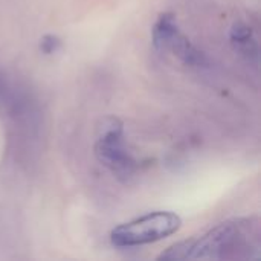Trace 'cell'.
I'll list each match as a JSON object with an SVG mask.
<instances>
[{"label":"cell","mask_w":261,"mask_h":261,"mask_svg":"<svg viewBox=\"0 0 261 261\" xmlns=\"http://www.w3.org/2000/svg\"><path fill=\"white\" fill-rule=\"evenodd\" d=\"M260 257V223L257 219H236L205 236L173 245L158 260H252Z\"/></svg>","instance_id":"1"},{"label":"cell","mask_w":261,"mask_h":261,"mask_svg":"<svg viewBox=\"0 0 261 261\" xmlns=\"http://www.w3.org/2000/svg\"><path fill=\"white\" fill-rule=\"evenodd\" d=\"M180 226L182 219L176 213L154 211L116 226L110 240L118 248H136L164 240L176 234Z\"/></svg>","instance_id":"2"},{"label":"cell","mask_w":261,"mask_h":261,"mask_svg":"<svg viewBox=\"0 0 261 261\" xmlns=\"http://www.w3.org/2000/svg\"><path fill=\"white\" fill-rule=\"evenodd\" d=\"M95 156L121 180H128L136 173L138 162L125 147L124 125L115 116H107L99 122L95 141Z\"/></svg>","instance_id":"3"},{"label":"cell","mask_w":261,"mask_h":261,"mask_svg":"<svg viewBox=\"0 0 261 261\" xmlns=\"http://www.w3.org/2000/svg\"><path fill=\"white\" fill-rule=\"evenodd\" d=\"M231 43L236 49L237 54H240L248 63L257 66L258 60H260V47H258V41L257 37L254 34V31L251 29V26H248L246 23H236L231 29L229 34Z\"/></svg>","instance_id":"4"},{"label":"cell","mask_w":261,"mask_h":261,"mask_svg":"<svg viewBox=\"0 0 261 261\" xmlns=\"http://www.w3.org/2000/svg\"><path fill=\"white\" fill-rule=\"evenodd\" d=\"M179 26L176 15L171 12H164L158 17V20L153 24L151 29V37H153V44L159 50H167L170 43L174 40V37L179 34Z\"/></svg>","instance_id":"5"},{"label":"cell","mask_w":261,"mask_h":261,"mask_svg":"<svg viewBox=\"0 0 261 261\" xmlns=\"http://www.w3.org/2000/svg\"><path fill=\"white\" fill-rule=\"evenodd\" d=\"M171 50L176 57H179L187 66H194V67H203L208 64V58L206 55L199 50L182 32H179L174 40L170 43L168 49Z\"/></svg>","instance_id":"6"},{"label":"cell","mask_w":261,"mask_h":261,"mask_svg":"<svg viewBox=\"0 0 261 261\" xmlns=\"http://www.w3.org/2000/svg\"><path fill=\"white\" fill-rule=\"evenodd\" d=\"M60 47H61V40H60V37H57L54 34H46L40 40V50L46 55L55 54Z\"/></svg>","instance_id":"7"},{"label":"cell","mask_w":261,"mask_h":261,"mask_svg":"<svg viewBox=\"0 0 261 261\" xmlns=\"http://www.w3.org/2000/svg\"><path fill=\"white\" fill-rule=\"evenodd\" d=\"M5 95H6V84H5V81L2 80V76H0V101L5 98Z\"/></svg>","instance_id":"8"}]
</instances>
